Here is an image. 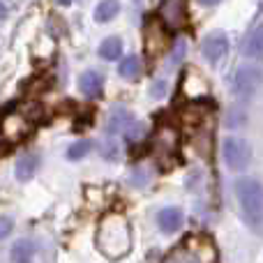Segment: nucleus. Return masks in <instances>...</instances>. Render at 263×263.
Returning <instances> with one entry per match:
<instances>
[{
	"label": "nucleus",
	"instance_id": "obj_1",
	"mask_svg": "<svg viewBox=\"0 0 263 263\" xmlns=\"http://www.w3.org/2000/svg\"><path fill=\"white\" fill-rule=\"evenodd\" d=\"M97 247L109 259H120L129 252L132 233L127 219L123 215H109L102 219L100 229H97Z\"/></svg>",
	"mask_w": 263,
	"mask_h": 263
},
{
	"label": "nucleus",
	"instance_id": "obj_2",
	"mask_svg": "<svg viewBox=\"0 0 263 263\" xmlns=\"http://www.w3.org/2000/svg\"><path fill=\"white\" fill-rule=\"evenodd\" d=\"M236 196L240 203L242 217L254 231L263 229V185L261 180L242 176L236 180Z\"/></svg>",
	"mask_w": 263,
	"mask_h": 263
},
{
	"label": "nucleus",
	"instance_id": "obj_3",
	"mask_svg": "<svg viewBox=\"0 0 263 263\" xmlns=\"http://www.w3.org/2000/svg\"><path fill=\"white\" fill-rule=\"evenodd\" d=\"M261 86H263V65H256V63L240 65L236 69V74H233L231 92L236 100L245 102L250 97H254Z\"/></svg>",
	"mask_w": 263,
	"mask_h": 263
},
{
	"label": "nucleus",
	"instance_id": "obj_4",
	"mask_svg": "<svg viewBox=\"0 0 263 263\" xmlns=\"http://www.w3.org/2000/svg\"><path fill=\"white\" fill-rule=\"evenodd\" d=\"M222 157L231 171H245L252 162V145L242 136H229L222 143Z\"/></svg>",
	"mask_w": 263,
	"mask_h": 263
},
{
	"label": "nucleus",
	"instance_id": "obj_5",
	"mask_svg": "<svg viewBox=\"0 0 263 263\" xmlns=\"http://www.w3.org/2000/svg\"><path fill=\"white\" fill-rule=\"evenodd\" d=\"M201 53L210 65H219L229 53V37L224 32H210L201 44Z\"/></svg>",
	"mask_w": 263,
	"mask_h": 263
},
{
	"label": "nucleus",
	"instance_id": "obj_6",
	"mask_svg": "<svg viewBox=\"0 0 263 263\" xmlns=\"http://www.w3.org/2000/svg\"><path fill=\"white\" fill-rule=\"evenodd\" d=\"M182 222H185V215H182V210L176 208V205L162 208V210L157 213V227L162 229L164 233H176V231H180Z\"/></svg>",
	"mask_w": 263,
	"mask_h": 263
},
{
	"label": "nucleus",
	"instance_id": "obj_7",
	"mask_svg": "<svg viewBox=\"0 0 263 263\" xmlns=\"http://www.w3.org/2000/svg\"><path fill=\"white\" fill-rule=\"evenodd\" d=\"M132 123H134V118H132L129 109H125V106H116L109 116L106 132H109V136H120V134H125V129H127Z\"/></svg>",
	"mask_w": 263,
	"mask_h": 263
},
{
	"label": "nucleus",
	"instance_id": "obj_8",
	"mask_svg": "<svg viewBox=\"0 0 263 263\" xmlns=\"http://www.w3.org/2000/svg\"><path fill=\"white\" fill-rule=\"evenodd\" d=\"M102 86H104V81H102V77L95 69H88V72H83L81 77H79V88H81V92L86 97H90V100L102 95Z\"/></svg>",
	"mask_w": 263,
	"mask_h": 263
},
{
	"label": "nucleus",
	"instance_id": "obj_9",
	"mask_svg": "<svg viewBox=\"0 0 263 263\" xmlns=\"http://www.w3.org/2000/svg\"><path fill=\"white\" fill-rule=\"evenodd\" d=\"M37 168H40V157H37L35 153L23 155V157H18V162H16V178L21 182L30 180V178L37 173Z\"/></svg>",
	"mask_w": 263,
	"mask_h": 263
},
{
	"label": "nucleus",
	"instance_id": "obj_10",
	"mask_svg": "<svg viewBox=\"0 0 263 263\" xmlns=\"http://www.w3.org/2000/svg\"><path fill=\"white\" fill-rule=\"evenodd\" d=\"M9 259H12V263H32V259H35V245L28 238H21V240H16L12 245Z\"/></svg>",
	"mask_w": 263,
	"mask_h": 263
},
{
	"label": "nucleus",
	"instance_id": "obj_11",
	"mask_svg": "<svg viewBox=\"0 0 263 263\" xmlns=\"http://www.w3.org/2000/svg\"><path fill=\"white\" fill-rule=\"evenodd\" d=\"M242 53L250 55V58H259V55H263V23L250 32V37H247L245 44H242Z\"/></svg>",
	"mask_w": 263,
	"mask_h": 263
},
{
	"label": "nucleus",
	"instance_id": "obj_12",
	"mask_svg": "<svg viewBox=\"0 0 263 263\" xmlns=\"http://www.w3.org/2000/svg\"><path fill=\"white\" fill-rule=\"evenodd\" d=\"M120 12V3L118 0H102L95 7V21L97 23H109L118 16Z\"/></svg>",
	"mask_w": 263,
	"mask_h": 263
},
{
	"label": "nucleus",
	"instance_id": "obj_13",
	"mask_svg": "<svg viewBox=\"0 0 263 263\" xmlns=\"http://www.w3.org/2000/svg\"><path fill=\"white\" fill-rule=\"evenodd\" d=\"M141 69H143V63H141L139 55H127V58L120 60V67H118V74L127 81H134V79L141 77Z\"/></svg>",
	"mask_w": 263,
	"mask_h": 263
},
{
	"label": "nucleus",
	"instance_id": "obj_14",
	"mask_svg": "<svg viewBox=\"0 0 263 263\" xmlns=\"http://www.w3.org/2000/svg\"><path fill=\"white\" fill-rule=\"evenodd\" d=\"M120 53H123V42H120V37H106L100 44V55L104 60H118Z\"/></svg>",
	"mask_w": 263,
	"mask_h": 263
},
{
	"label": "nucleus",
	"instance_id": "obj_15",
	"mask_svg": "<svg viewBox=\"0 0 263 263\" xmlns=\"http://www.w3.org/2000/svg\"><path fill=\"white\" fill-rule=\"evenodd\" d=\"M90 150H92V141H86V139L77 141V143H72L67 148V157L69 159H83L88 153H90Z\"/></svg>",
	"mask_w": 263,
	"mask_h": 263
},
{
	"label": "nucleus",
	"instance_id": "obj_16",
	"mask_svg": "<svg viewBox=\"0 0 263 263\" xmlns=\"http://www.w3.org/2000/svg\"><path fill=\"white\" fill-rule=\"evenodd\" d=\"M116 139H118V136H106V141L102 143V155H104L109 162H116L120 155V143Z\"/></svg>",
	"mask_w": 263,
	"mask_h": 263
},
{
	"label": "nucleus",
	"instance_id": "obj_17",
	"mask_svg": "<svg viewBox=\"0 0 263 263\" xmlns=\"http://www.w3.org/2000/svg\"><path fill=\"white\" fill-rule=\"evenodd\" d=\"M245 120H247L245 109H240V106H233V109L229 111L227 125H229V127H231V129H238V127H242V125H245Z\"/></svg>",
	"mask_w": 263,
	"mask_h": 263
},
{
	"label": "nucleus",
	"instance_id": "obj_18",
	"mask_svg": "<svg viewBox=\"0 0 263 263\" xmlns=\"http://www.w3.org/2000/svg\"><path fill=\"white\" fill-rule=\"evenodd\" d=\"M166 263H201V259L194 254V252H187V250H178L173 252L171 256L166 259Z\"/></svg>",
	"mask_w": 263,
	"mask_h": 263
},
{
	"label": "nucleus",
	"instance_id": "obj_19",
	"mask_svg": "<svg viewBox=\"0 0 263 263\" xmlns=\"http://www.w3.org/2000/svg\"><path fill=\"white\" fill-rule=\"evenodd\" d=\"M143 134H145V125L143 123H132L127 129H125V139L127 141H132V143H134V141H139V139H143Z\"/></svg>",
	"mask_w": 263,
	"mask_h": 263
},
{
	"label": "nucleus",
	"instance_id": "obj_20",
	"mask_svg": "<svg viewBox=\"0 0 263 263\" xmlns=\"http://www.w3.org/2000/svg\"><path fill=\"white\" fill-rule=\"evenodd\" d=\"M12 229H14V219L0 215V240H3V238H7L9 233H12Z\"/></svg>",
	"mask_w": 263,
	"mask_h": 263
},
{
	"label": "nucleus",
	"instance_id": "obj_21",
	"mask_svg": "<svg viewBox=\"0 0 263 263\" xmlns=\"http://www.w3.org/2000/svg\"><path fill=\"white\" fill-rule=\"evenodd\" d=\"M150 95H153V97H164V95H166V83H164V81H155Z\"/></svg>",
	"mask_w": 263,
	"mask_h": 263
},
{
	"label": "nucleus",
	"instance_id": "obj_22",
	"mask_svg": "<svg viewBox=\"0 0 263 263\" xmlns=\"http://www.w3.org/2000/svg\"><path fill=\"white\" fill-rule=\"evenodd\" d=\"M5 16H7V7H5V3L0 0V18H5Z\"/></svg>",
	"mask_w": 263,
	"mask_h": 263
},
{
	"label": "nucleus",
	"instance_id": "obj_23",
	"mask_svg": "<svg viewBox=\"0 0 263 263\" xmlns=\"http://www.w3.org/2000/svg\"><path fill=\"white\" fill-rule=\"evenodd\" d=\"M199 3H201V5H208V7H213V5H217L219 0H199Z\"/></svg>",
	"mask_w": 263,
	"mask_h": 263
},
{
	"label": "nucleus",
	"instance_id": "obj_24",
	"mask_svg": "<svg viewBox=\"0 0 263 263\" xmlns=\"http://www.w3.org/2000/svg\"><path fill=\"white\" fill-rule=\"evenodd\" d=\"M72 0H58V5H69Z\"/></svg>",
	"mask_w": 263,
	"mask_h": 263
}]
</instances>
